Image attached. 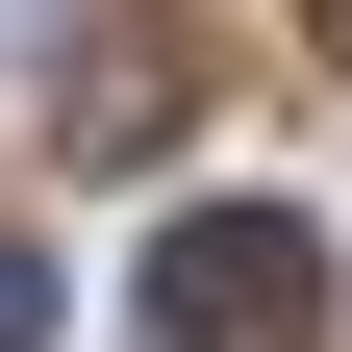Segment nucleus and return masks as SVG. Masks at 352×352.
Segmentation results:
<instances>
[{
	"label": "nucleus",
	"instance_id": "nucleus-1",
	"mask_svg": "<svg viewBox=\"0 0 352 352\" xmlns=\"http://www.w3.org/2000/svg\"><path fill=\"white\" fill-rule=\"evenodd\" d=\"M327 327V227L302 201H176L151 227V352H277Z\"/></svg>",
	"mask_w": 352,
	"mask_h": 352
},
{
	"label": "nucleus",
	"instance_id": "nucleus-3",
	"mask_svg": "<svg viewBox=\"0 0 352 352\" xmlns=\"http://www.w3.org/2000/svg\"><path fill=\"white\" fill-rule=\"evenodd\" d=\"M302 25H327V51H352V0H302Z\"/></svg>",
	"mask_w": 352,
	"mask_h": 352
},
{
	"label": "nucleus",
	"instance_id": "nucleus-2",
	"mask_svg": "<svg viewBox=\"0 0 352 352\" xmlns=\"http://www.w3.org/2000/svg\"><path fill=\"white\" fill-rule=\"evenodd\" d=\"M0 352H51V252H25V227H0Z\"/></svg>",
	"mask_w": 352,
	"mask_h": 352
}]
</instances>
